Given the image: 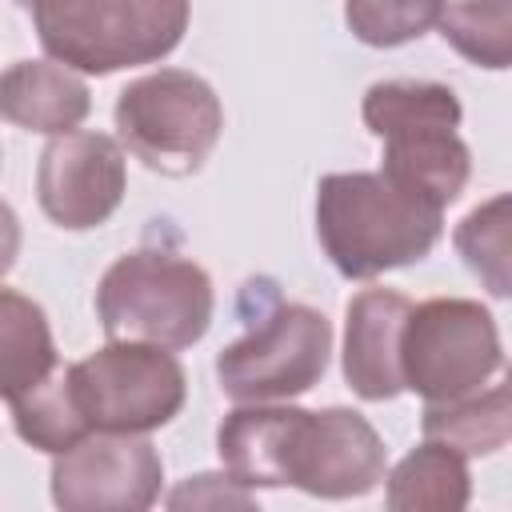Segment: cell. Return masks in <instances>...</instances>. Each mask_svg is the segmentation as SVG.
<instances>
[{"label": "cell", "mask_w": 512, "mask_h": 512, "mask_svg": "<svg viewBox=\"0 0 512 512\" xmlns=\"http://www.w3.org/2000/svg\"><path fill=\"white\" fill-rule=\"evenodd\" d=\"M440 212L384 172H336L316 192L320 244L348 280H372L428 256L440 240Z\"/></svg>", "instance_id": "cell-1"}, {"label": "cell", "mask_w": 512, "mask_h": 512, "mask_svg": "<svg viewBox=\"0 0 512 512\" xmlns=\"http://www.w3.org/2000/svg\"><path fill=\"white\" fill-rule=\"evenodd\" d=\"M32 16L60 64L108 76L168 56L188 28V0H32Z\"/></svg>", "instance_id": "cell-2"}, {"label": "cell", "mask_w": 512, "mask_h": 512, "mask_svg": "<svg viewBox=\"0 0 512 512\" xmlns=\"http://www.w3.org/2000/svg\"><path fill=\"white\" fill-rule=\"evenodd\" d=\"M96 312L112 340L188 348L212 324V280L184 256L128 252L104 272Z\"/></svg>", "instance_id": "cell-3"}, {"label": "cell", "mask_w": 512, "mask_h": 512, "mask_svg": "<svg viewBox=\"0 0 512 512\" xmlns=\"http://www.w3.org/2000/svg\"><path fill=\"white\" fill-rule=\"evenodd\" d=\"M116 132L152 172L188 176L212 156L224 132V108L208 80L180 68H160L120 92Z\"/></svg>", "instance_id": "cell-4"}, {"label": "cell", "mask_w": 512, "mask_h": 512, "mask_svg": "<svg viewBox=\"0 0 512 512\" xmlns=\"http://www.w3.org/2000/svg\"><path fill=\"white\" fill-rule=\"evenodd\" d=\"M72 400L92 432H152L184 404V368L144 340H112L68 368Z\"/></svg>", "instance_id": "cell-5"}, {"label": "cell", "mask_w": 512, "mask_h": 512, "mask_svg": "<svg viewBox=\"0 0 512 512\" xmlns=\"http://www.w3.org/2000/svg\"><path fill=\"white\" fill-rule=\"evenodd\" d=\"M500 368V336L492 316L476 300L440 296L408 308L400 332V372L404 388L420 392L428 404L460 400L480 392V384Z\"/></svg>", "instance_id": "cell-6"}, {"label": "cell", "mask_w": 512, "mask_h": 512, "mask_svg": "<svg viewBox=\"0 0 512 512\" xmlns=\"http://www.w3.org/2000/svg\"><path fill=\"white\" fill-rule=\"evenodd\" d=\"M332 352L328 320L308 304H280L260 328L220 352L216 376L232 400H288L308 392Z\"/></svg>", "instance_id": "cell-7"}, {"label": "cell", "mask_w": 512, "mask_h": 512, "mask_svg": "<svg viewBox=\"0 0 512 512\" xmlns=\"http://www.w3.org/2000/svg\"><path fill=\"white\" fill-rule=\"evenodd\" d=\"M384 480V440L352 408H292L284 440V484L324 500L364 496Z\"/></svg>", "instance_id": "cell-8"}, {"label": "cell", "mask_w": 512, "mask_h": 512, "mask_svg": "<svg viewBox=\"0 0 512 512\" xmlns=\"http://www.w3.org/2000/svg\"><path fill=\"white\" fill-rule=\"evenodd\" d=\"M164 464L136 432L80 436L52 464V500L64 512H140L160 496Z\"/></svg>", "instance_id": "cell-9"}, {"label": "cell", "mask_w": 512, "mask_h": 512, "mask_svg": "<svg viewBox=\"0 0 512 512\" xmlns=\"http://www.w3.org/2000/svg\"><path fill=\"white\" fill-rule=\"evenodd\" d=\"M36 192L48 220L84 232L104 224L124 200V152L104 132H60L36 168Z\"/></svg>", "instance_id": "cell-10"}, {"label": "cell", "mask_w": 512, "mask_h": 512, "mask_svg": "<svg viewBox=\"0 0 512 512\" xmlns=\"http://www.w3.org/2000/svg\"><path fill=\"white\" fill-rule=\"evenodd\" d=\"M408 296L392 288H368L348 304L344 328V376L364 400H392L404 388L400 332L408 320Z\"/></svg>", "instance_id": "cell-11"}, {"label": "cell", "mask_w": 512, "mask_h": 512, "mask_svg": "<svg viewBox=\"0 0 512 512\" xmlns=\"http://www.w3.org/2000/svg\"><path fill=\"white\" fill-rule=\"evenodd\" d=\"M384 140V176L404 192L444 208L468 184V148L456 128H400Z\"/></svg>", "instance_id": "cell-12"}, {"label": "cell", "mask_w": 512, "mask_h": 512, "mask_svg": "<svg viewBox=\"0 0 512 512\" xmlns=\"http://www.w3.org/2000/svg\"><path fill=\"white\" fill-rule=\"evenodd\" d=\"M88 108V88L68 64L20 60L0 76V116L20 128L60 136L72 132Z\"/></svg>", "instance_id": "cell-13"}, {"label": "cell", "mask_w": 512, "mask_h": 512, "mask_svg": "<svg viewBox=\"0 0 512 512\" xmlns=\"http://www.w3.org/2000/svg\"><path fill=\"white\" fill-rule=\"evenodd\" d=\"M468 464L456 448L428 440L408 452L388 476L392 512H460L468 504Z\"/></svg>", "instance_id": "cell-14"}, {"label": "cell", "mask_w": 512, "mask_h": 512, "mask_svg": "<svg viewBox=\"0 0 512 512\" xmlns=\"http://www.w3.org/2000/svg\"><path fill=\"white\" fill-rule=\"evenodd\" d=\"M56 368L52 328L40 304L0 288V396L16 400Z\"/></svg>", "instance_id": "cell-15"}, {"label": "cell", "mask_w": 512, "mask_h": 512, "mask_svg": "<svg viewBox=\"0 0 512 512\" xmlns=\"http://www.w3.org/2000/svg\"><path fill=\"white\" fill-rule=\"evenodd\" d=\"M424 436L456 448L460 456H488L508 444L512 436V412H508V388L496 384L492 392L440 400L424 408Z\"/></svg>", "instance_id": "cell-16"}, {"label": "cell", "mask_w": 512, "mask_h": 512, "mask_svg": "<svg viewBox=\"0 0 512 512\" xmlns=\"http://www.w3.org/2000/svg\"><path fill=\"white\" fill-rule=\"evenodd\" d=\"M364 124L376 136L400 128H456L460 100L452 88L432 80H384L372 84L364 96Z\"/></svg>", "instance_id": "cell-17"}, {"label": "cell", "mask_w": 512, "mask_h": 512, "mask_svg": "<svg viewBox=\"0 0 512 512\" xmlns=\"http://www.w3.org/2000/svg\"><path fill=\"white\" fill-rule=\"evenodd\" d=\"M12 404V420L20 440H28L32 448L44 452H64L68 444H76L80 436H88L92 428L84 424L76 400H72V384H68V368H52L40 384H32L28 392H20Z\"/></svg>", "instance_id": "cell-18"}, {"label": "cell", "mask_w": 512, "mask_h": 512, "mask_svg": "<svg viewBox=\"0 0 512 512\" xmlns=\"http://www.w3.org/2000/svg\"><path fill=\"white\" fill-rule=\"evenodd\" d=\"M440 36L480 68H508L512 16L508 0H444L436 16Z\"/></svg>", "instance_id": "cell-19"}, {"label": "cell", "mask_w": 512, "mask_h": 512, "mask_svg": "<svg viewBox=\"0 0 512 512\" xmlns=\"http://www.w3.org/2000/svg\"><path fill=\"white\" fill-rule=\"evenodd\" d=\"M508 196H496L468 212L456 228V248L464 264L488 284L492 296H508Z\"/></svg>", "instance_id": "cell-20"}, {"label": "cell", "mask_w": 512, "mask_h": 512, "mask_svg": "<svg viewBox=\"0 0 512 512\" xmlns=\"http://www.w3.org/2000/svg\"><path fill=\"white\" fill-rule=\"evenodd\" d=\"M444 0H348L344 20L356 40L372 48H396L428 32Z\"/></svg>", "instance_id": "cell-21"}, {"label": "cell", "mask_w": 512, "mask_h": 512, "mask_svg": "<svg viewBox=\"0 0 512 512\" xmlns=\"http://www.w3.org/2000/svg\"><path fill=\"white\" fill-rule=\"evenodd\" d=\"M256 496L236 476H192L172 496L168 508H252Z\"/></svg>", "instance_id": "cell-22"}, {"label": "cell", "mask_w": 512, "mask_h": 512, "mask_svg": "<svg viewBox=\"0 0 512 512\" xmlns=\"http://www.w3.org/2000/svg\"><path fill=\"white\" fill-rule=\"evenodd\" d=\"M16 252H20V220H16V212L0 200V280H4L8 268L16 264Z\"/></svg>", "instance_id": "cell-23"}, {"label": "cell", "mask_w": 512, "mask_h": 512, "mask_svg": "<svg viewBox=\"0 0 512 512\" xmlns=\"http://www.w3.org/2000/svg\"><path fill=\"white\" fill-rule=\"evenodd\" d=\"M16 4H28V8H32V0H16Z\"/></svg>", "instance_id": "cell-24"}]
</instances>
